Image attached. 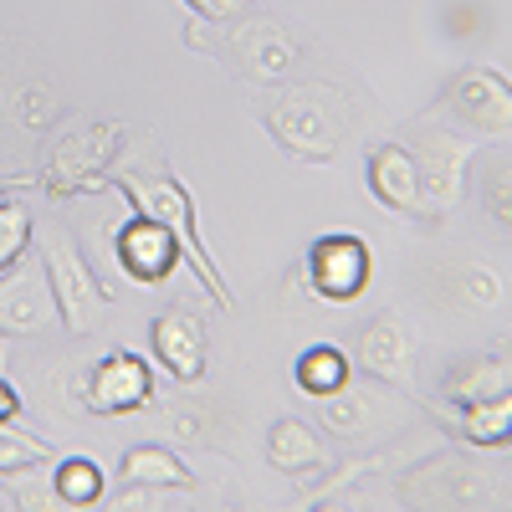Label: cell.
<instances>
[{"mask_svg": "<svg viewBox=\"0 0 512 512\" xmlns=\"http://www.w3.org/2000/svg\"><path fill=\"white\" fill-rule=\"evenodd\" d=\"M415 169H420V195L425 216H451L466 195V164H472V139L451 134V128H415L410 139Z\"/></svg>", "mask_w": 512, "mask_h": 512, "instance_id": "obj_4", "label": "cell"}, {"mask_svg": "<svg viewBox=\"0 0 512 512\" xmlns=\"http://www.w3.org/2000/svg\"><path fill=\"white\" fill-rule=\"evenodd\" d=\"M400 492H410L415 502L431 507H487L492 502V477L482 466L461 461V456H436L431 466H420L400 482Z\"/></svg>", "mask_w": 512, "mask_h": 512, "instance_id": "obj_8", "label": "cell"}, {"mask_svg": "<svg viewBox=\"0 0 512 512\" xmlns=\"http://www.w3.org/2000/svg\"><path fill=\"white\" fill-rule=\"evenodd\" d=\"M267 128L282 139V149L303 154V159H318V164L333 159V149H338V134H333L328 113L308 98H282L277 108H267Z\"/></svg>", "mask_w": 512, "mask_h": 512, "instance_id": "obj_11", "label": "cell"}, {"mask_svg": "<svg viewBox=\"0 0 512 512\" xmlns=\"http://www.w3.org/2000/svg\"><path fill=\"white\" fill-rule=\"evenodd\" d=\"M349 384V354L344 349H333V344H313L303 359H297V390L323 400L333 390H344Z\"/></svg>", "mask_w": 512, "mask_h": 512, "instance_id": "obj_18", "label": "cell"}, {"mask_svg": "<svg viewBox=\"0 0 512 512\" xmlns=\"http://www.w3.org/2000/svg\"><path fill=\"white\" fill-rule=\"evenodd\" d=\"M103 492H108V482H103V466L98 461L67 456L57 466V502H67V507H98Z\"/></svg>", "mask_w": 512, "mask_h": 512, "instance_id": "obj_20", "label": "cell"}, {"mask_svg": "<svg viewBox=\"0 0 512 512\" xmlns=\"http://www.w3.org/2000/svg\"><path fill=\"white\" fill-rule=\"evenodd\" d=\"M482 205H487V216H492L497 226L512 231V164H502V169H492V175H487Z\"/></svg>", "mask_w": 512, "mask_h": 512, "instance_id": "obj_24", "label": "cell"}, {"mask_svg": "<svg viewBox=\"0 0 512 512\" xmlns=\"http://www.w3.org/2000/svg\"><path fill=\"white\" fill-rule=\"evenodd\" d=\"M323 420L333 425L338 436H349V431H359V425L369 420V400L359 395V390H333V395H323Z\"/></svg>", "mask_w": 512, "mask_h": 512, "instance_id": "obj_23", "label": "cell"}, {"mask_svg": "<svg viewBox=\"0 0 512 512\" xmlns=\"http://www.w3.org/2000/svg\"><path fill=\"white\" fill-rule=\"evenodd\" d=\"M497 390H512V369H507V359H497V354H482V359L456 364V369L446 374V384H441V395H446L451 405H472V400H487V395H497Z\"/></svg>", "mask_w": 512, "mask_h": 512, "instance_id": "obj_15", "label": "cell"}, {"mask_svg": "<svg viewBox=\"0 0 512 512\" xmlns=\"http://www.w3.org/2000/svg\"><path fill=\"white\" fill-rule=\"evenodd\" d=\"M441 425L451 436L472 441V446H507V436H512V390H497V395L472 400V405H451V410H441Z\"/></svg>", "mask_w": 512, "mask_h": 512, "instance_id": "obj_13", "label": "cell"}, {"mask_svg": "<svg viewBox=\"0 0 512 512\" xmlns=\"http://www.w3.org/2000/svg\"><path fill=\"white\" fill-rule=\"evenodd\" d=\"M185 6H190L195 16H205V21H231L246 0H185Z\"/></svg>", "mask_w": 512, "mask_h": 512, "instance_id": "obj_26", "label": "cell"}, {"mask_svg": "<svg viewBox=\"0 0 512 512\" xmlns=\"http://www.w3.org/2000/svg\"><path fill=\"white\" fill-rule=\"evenodd\" d=\"M77 400L93 415H134L154 400V369L139 354L113 349L88 369V379L77 384Z\"/></svg>", "mask_w": 512, "mask_h": 512, "instance_id": "obj_5", "label": "cell"}, {"mask_svg": "<svg viewBox=\"0 0 512 512\" xmlns=\"http://www.w3.org/2000/svg\"><path fill=\"white\" fill-rule=\"evenodd\" d=\"M26 241H31V210L21 200H6L0 205V277L21 267Z\"/></svg>", "mask_w": 512, "mask_h": 512, "instance_id": "obj_21", "label": "cell"}, {"mask_svg": "<svg viewBox=\"0 0 512 512\" xmlns=\"http://www.w3.org/2000/svg\"><path fill=\"white\" fill-rule=\"evenodd\" d=\"M16 410H21L16 390H11V384H0V420H16Z\"/></svg>", "mask_w": 512, "mask_h": 512, "instance_id": "obj_27", "label": "cell"}, {"mask_svg": "<svg viewBox=\"0 0 512 512\" xmlns=\"http://www.w3.org/2000/svg\"><path fill=\"white\" fill-rule=\"evenodd\" d=\"M118 477H123L128 487H164V492L190 487L185 461H180L175 451H164V446H134V451H123Z\"/></svg>", "mask_w": 512, "mask_h": 512, "instance_id": "obj_16", "label": "cell"}, {"mask_svg": "<svg viewBox=\"0 0 512 512\" xmlns=\"http://www.w3.org/2000/svg\"><path fill=\"white\" fill-rule=\"evenodd\" d=\"M41 272H47V287L57 297V318L67 323V333H93L103 308L113 303V292L98 287V277L88 272V262H82L77 246L62 231L41 236Z\"/></svg>", "mask_w": 512, "mask_h": 512, "instance_id": "obj_2", "label": "cell"}, {"mask_svg": "<svg viewBox=\"0 0 512 512\" xmlns=\"http://www.w3.org/2000/svg\"><path fill=\"white\" fill-rule=\"evenodd\" d=\"M149 344H154V359L164 374H175L180 384H195L205 374V328L195 313L185 308H169L154 318L149 328Z\"/></svg>", "mask_w": 512, "mask_h": 512, "instance_id": "obj_9", "label": "cell"}, {"mask_svg": "<svg viewBox=\"0 0 512 512\" xmlns=\"http://www.w3.org/2000/svg\"><path fill=\"white\" fill-rule=\"evenodd\" d=\"M318 436L308 431L303 420H277L267 431V461L277 466V472H308V466H318Z\"/></svg>", "mask_w": 512, "mask_h": 512, "instance_id": "obj_17", "label": "cell"}, {"mask_svg": "<svg viewBox=\"0 0 512 512\" xmlns=\"http://www.w3.org/2000/svg\"><path fill=\"white\" fill-rule=\"evenodd\" d=\"M369 272H374L369 241L354 236V231H328L308 251V282L323 303H354L369 287Z\"/></svg>", "mask_w": 512, "mask_h": 512, "instance_id": "obj_6", "label": "cell"}, {"mask_svg": "<svg viewBox=\"0 0 512 512\" xmlns=\"http://www.w3.org/2000/svg\"><path fill=\"white\" fill-rule=\"evenodd\" d=\"M108 185H118L134 210H149V216H159V221L175 226V236L185 241V262L200 272V282H205V292H210V303L231 313V308H236V297H231L226 277L216 272V262H210V251H205V241H200V226H195V195H190V185H185V180H175V175H154V180L108 175Z\"/></svg>", "mask_w": 512, "mask_h": 512, "instance_id": "obj_1", "label": "cell"}, {"mask_svg": "<svg viewBox=\"0 0 512 512\" xmlns=\"http://www.w3.org/2000/svg\"><path fill=\"white\" fill-rule=\"evenodd\" d=\"M359 364L374 374V379H390V384H410V364H415V344L400 318H374L364 333H359Z\"/></svg>", "mask_w": 512, "mask_h": 512, "instance_id": "obj_12", "label": "cell"}, {"mask_svg": "<svg viewBox=\"0 0 512 512\" xmlns=\"http://www.w3.org/2000/svg\"><path fill=\"white\" fill-rule=\"evenodd\" d=\"M52 313H57V297H52V292L41 297V292L31 287L26 267L6 272V282H0V323H6L11 338H16V333H41Z\"/></svg>", "mask_w": 512, "mask_h": 512, "instance_id": "obj_14", "label": "cell"}, {"mask_svg": "<svg viewBox=\"0 0 512 512\" xmlns=\"http://www.w3.org/2000/svg\"><path fill=\"white\" fill-rule=\"evenodd\" d=\"M118 262L134 282H164L185 262V241L175 236V226L149 216V210H134V221L118 231Z\"/></svg>", "mask_w": 512, "mask_h": 512, "instance_id": "obj_7", "label": "cell"}, {"mask_svg": "<svg viewBox=\"0 0 512 512\" xmlns=\"http://www.w3.org/2000/svg\"><path fill=\"white\" fill-rule=\"evenodd\" d=\"M41 461H52V446L16 431V420H6V431H0V472L16 477V472H31V466H41Z\"/></svg>", "mask_w": 512, "mask_h": 512, "instance_id": "obj_22", "label": "cell"}, {"mask_svg": "<svg viewBox=\"0 0 512 512\" xmlns=\"http://www.w3.org/2000/svg\"><path fill=\"white\" fill-rule=\"evenodd\" d=\"M369 190L379 205L400 210V216H425L420 169H415L410 144H374L369 149Z\"/></svg>", "mask_w": 512, "mask_h": 512, "instance_id": "obj_10", "label": "cell"}, {"mask_svg": "<svg viewBox=\"0 0 512 512\" xmlns=\"http://www.w3.org/2000/svg\"><path fill=\"white\" fill-rule=\"evenodd\" d=\"M441 292L451 297L456 308H492L502 297V282H497L492 267L472 262V267H446L441 272Z\"/></svg>", "mask_w": 512, "mask_h": 512, "instance_id": "obj_19", "label": "cell"}, {"mask_svg": "<svg viewBox=\"0 0 512 512\" xmlns=\"http://www.w3.org/2000/svg\"><path fill=\"white\" fill-rule=\"evenodd\" d=\"M21 108H26V123H31V128H47V123L57 118V108H52V93L41 88V82L21 88Z\"/></svg>", "mask_w": 512, "mask_h": 512, "instance_id": "obj_25", "label": "cell"}, {"mask_svg": "<svg viewBox=\"0 0 512 512\" xmlns=\"http://www.w3.org/2000/svg\"><path fill=\"white\" fill-rule=\"evenodd\" d=\"M507 451H512V436H507Z\"/></svg>", "mask_w": 512, "mask_h": 512, "instance_id": "obj_28", "label": "cell"}, {"mask_svg": "<svg viewBox=\"0 0 512 512\" xmlns=\"http://www.w3.org/2000/svg\"><path fill=\"white\" fill-rule=\"evenodd\" d=\"M456 118L472 139H507L512 134V77L497 67H461L436 103Z\"/></svg>", "mask_w": 512, "mask_h": 512, "instance_id": "obj_3", "label": "cell"}]
</instances>
